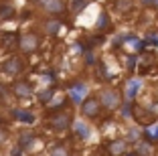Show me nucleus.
<instances>
[{"instance_id": "39448f33", "label": "nucleus", "mask_w": 158, "mask_h": 156, "mask_svg": "<svg viewBox=\"0 0 158 156\" xmlns=\"http://www.w3.org/2000/svg\"><path fill=\"white\" fill-rule=\"evenodd\" d=\"M98 99H99V103H102V108H103V110H107V112H114V110H118V108L122 106V93L118 91L116 87H103V89H99Z\"/></svg>"}, {"instance_id": "9b49d317", "label": "nucleus", "mask_w": 158, "mask_h": 156, "mask_svg": "<svg viewBox=\"0 0 158 156\" xmlns=\"http://www.w3.org/2000/svg\"><path fill=\"white\" fill-rule=\"evenodd\" d=\"M0 49L2 51H8V53H12L19 49V35L16 32H4L2 37H0Z\"/></svg>"}, {"instance_id": "423d86ee", "label": "nucleus", "mask_w": 158, "mask_h": 156, "mask_svg": "<svg viewBox=\"0 0 158 156\" xmlns=\"http://www.w3.org/2000/svg\"><path fill=\"white\" fill-rule=\"evenodd\" d=\"M39 8L53 19H59L67 12V0H39Z\"/></svg>"}, {"instance_id": "ddd939ff", "label": "nucleus", "mask_w": 158, "mask_h": 156, "mask_svg": "<svg viewBox=\"0 0 158 156\" xmlns=\"http://www.w3.org/2000/svg\"><path fill=\"white\" fill-rule=\"evenodd\" d=\"M16 16V6L10 2V0H0V19H14Z\"/></svg>"}, {"instance_id": "4be33fe9", "label": "nucleus", "mask_w": 158, "mask_h": 156, "mask_svg": "<svg viewBox=\"0 0 158 156\" xmlns=\"http://www.w3.org/2000/svg\"><path fill=\"white\" fill-rule=\"evenodd\" d=\"M89 156H107V154H106V152H102V150H95V152H91Z\"/></svg>"}, {"instance_id": "dca6fc26", "label": "nucleus", "mask_w": 158, "mask_h": 156, "mask_svg": "<svg viewBox=\"0 0 158 156\" xmlns=\"http://www.w3.org/2000/svg\"><path fill=\"white\" fill-rule=\"evenodd\" d=\"M144 136L148 142H158V126L156 128H150V130H144Z\"/></svg>"}, {"instance_id": "f8f14e48", "label": "nucleus", "mask_w": 158, "mask_h": 156, "mask_svg": "<svg viewBox=\"0 0 158 156\" xmlns=\"http://www.w3.org/2000/svg\"><path fill=\"white\" fill-rule=\"evenodd\" d=\"M61 28V20L53 19V16H45L41 20V32L43 35H57Z\"/></svg>"}, {"instance_id": "4468645a", "label": "nucleus", "mask_w": 158, "mask_h": 156, "mask_svg": "<svg viewBox=\"0 0 158 156\" xmlns=\"http://www.w3.org/2000/svg\"><path fill=\"white\" fill-rule=\"evenodd\" d=\"M49 156H71V148L67 146L65 142H57L51 146V152Z\"/></svg>"}, {"instance_id": "a211bd4d", "label": "nucleus", "mask_w": 158, "mask_h": 156, "mask_svg": "<svg viewBox=\"0 0 158 156\" xmlns=\"http://www.w3.org/2000/svg\"><path fill=\"white\" fill-rule=\"evenodd\" d=\"M136 87H138V81L130 79V81H128V91H126V97H128V99H132V97H134V93H136Z\"/></svg>"}, {"instance_id": "1a4fd4ad", "label": "nucleus", "mask_w": 158, "mask_h": 156, "mask_svg": "<svg viewBox=\"0 0 158 156\" xmlns=\"http://www.w3.org/2000/svg\"><path fill=\"white\" fill-rule=\"evenodd\" d=\"M45 146H47V140L43 136H33L23 144V152L28 156H35V154H41L45 150Z\"/></svg>"}, {"instance_id": "9d476101", "label": "nucleus", "mask_w": 158, "mask_h": 156, "mask_svg": "<svg viewBox=\"0 0 158 156\" xmlns=\"http://www.w3.org/2000/svg\"><path fill=\"white\" fill-rule=\"evenodd\" d=\"M132 116H134V120L138 122V124H142V126H150V124H154V120H156V114H154L152 110L142 108V106H134Z\"/></svg>"}, {"instance_id": "412c9836", "label": "nucleus", "mask_w": 158, "mask_h": 156, "mask_svg": "<svg viewBox=\"0 0 158 156\" xmlns=\"http://www.w3.org/2000/svg\"><path fill=\"white\" fill-rule=\"evenodd\" d=\"M75 130H77V136L79 138H87V128H85V126L77 124V126H75Z\"/></svg>"}, {"instance_id": "20e7f679", "label": "nucleus", "mask_w": 158, "mask_h": 156, "mask_svg": "<svg viewBox=\"0 0 158 156\" xmlns=\"http://www.w3.org/2000/svg\"><path fill=\"white\" fill-rule=\"evenodd\" d=\"M10 93H12V97H16L19 101H28L35 95V83L31 81V79L19 77V79H14L12 85H10Z\"/></svg>"}, {"instance_id": "0eeeda50", "label": "nucleus", "mask_w": 158, "mask_h": 156, "mask_svg": "<svg viewBox=\"0 0 158 156\" xmlns=\"http://www.w3.org/2000/svg\"><path fill=\"white\" fill-rule=\"evenodd\" d=\"M102 112H103V108H102V103H99L98 95H89L81 101V116H83V118L98 120L99 116H102Z\"/></svg>"}, {"instance_id": "6ab92c4d", "label": "nucleus", "mask_w": 158, "mask_h": 156, "mask_svg": "<svg viewBox=\"0 0 158 156\" xmlns=\"http://www.w3.org/2000/svg\"><path fill=\"white\" fill-rule=\"evenodd\" d=\"M140 136H142V132H140V130H136V128H132L130 132H128V142H130V140H138Z\"/></svg>"}, {"instance_id": "5701e85b", "label": "nucleus", "mask_w": 158, "mask_h": 156, "mask_svg": "<svg viewBox=\"0 0 158 156\" xmlns=\"http://www.w3.org/2000/svg\"><path fill=\"white\" fill-rule=\"evenodd\" d=\"M144 4H154V0H144Z\"/></svg>"}, {"instance_id": "f257e3e1", "label": "nucleus", "mask_w": 158, "mask_h": 156, "mask_svg": "<svg viewBox=\"0 0 158 156\" xmlns=\"http://www.w3.org/2000/svg\"><path fill=\"white\" fill-rule=\"evenodd\" d=\"M71 124H73V114H71L69 103H61L59 108H55L53 112H49L47 116V128L53 134H65L69 132Z\"/></svg>"}, {"instance_id": "2eb2a0df", "label": "nucleus", "mask_w": 158, "mask_h": 156, "mask_svg": "<svg viewBox=\"0 0 158 156\" xmlns=\"http://www.w3.org/2000/svg\"><path fill=\"white\" fill-rule=\"evenodd\" d=\"M154 61H156V57H154L152 53H144V55H142V59H140V73H146V71L152 67Z\"/></svg>"}, {"instance_id": "6e6552de", "label": "nucleus", "mask_w": 158, "mask_h": 156, "mask_svg": "<svg viewBox=\"0 0 158 156\" xmlns=\"http://www.w3.org/2000/svg\"><path fill=\"white\" fill-rule=\"evenodd\" d=\"M130 146H128V140H122V138H114L106 144V154L107 156H128Z\"/></svg>"}, {"instance_id": "aec40b11", "label": "nucleus", "mask_w": 158, "mask_h": 156, "mask_svg": "<svg viewBox=\"0 0 158 156\" xmlns=\"http://www.w3.org/2000/svg\"><path fill=\"white\" fill-rule=\"evenodd\" d=\"M8 140V130L0 126V146H4V142Z\"/></svg>"}, {"instance_id": "f3484780", "label": "nucleus", "mask_w": 158, "mask_h": 156, "mask_svg": "<svg viewBox=\"0 0 158 156\" xmlns=\"http://www.w3.org/2000/svg\"><path fill=\"white\" fill-rule=\"evenodd\" d=\"M114 6H116L120 12H124V10H130L132 8V0H118Z\"/></svg>"}, {"instance_id": "7ed1b4c3", "label": "nucleus", "mask_w": 158, "mask_h": 156, "mask_svg": "<svg viewBox=\"0 0 158 156\" xmlns=\"http://www.w3.org/2000/svg\"><path fill=\"white\" fill-rule=\"evenodd\" d=\"M41 45H43L41 35L35 32V31H24L23 35H19V51L24 57L37 53V51L41 49Z\"/></svg>"}, {"instance_id": "f03ea898", "label": "nucleus", "mask_w": 158, "mask_h": 156, "mask_svg": "<svg viewBox=\"0 0 158 156\" xmlns=\"http://www.w3.org/2000/svg\"><path fill=\"white\" fill-rule=\"evenodd\" d=\"M28 69V61L23 53H14L8 55L2 63H0V75H6V77H14L19 79L20 75Z\"/></svg>"}]
</instances>
